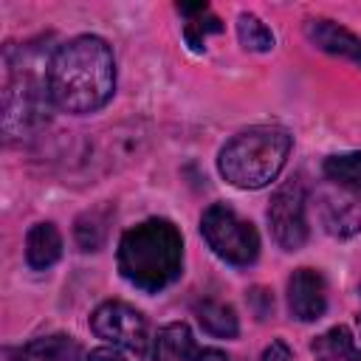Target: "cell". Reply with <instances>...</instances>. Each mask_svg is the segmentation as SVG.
I'll return each mask as SVG.
<instances>
[{"instance_id": "7c38bea8", "label": "cell", "mask_w": 361, "mask_h": 361, "mask_svg": "<svg viewBox=\"0 0 361 361\" xmlns=\"http://www.w3.org/2000/svg\"><path fill=\"white\" fill-rule=\"evenodd\" d=\"M197 347L186 322H169L155 333L152 361H195Z\"/></svg>"}, {"instance_id": "ac0fdd59", "label": "cell", "mask_w": 361, "mask_h": 361, "mask_svg": "<svg viewBox=\"0 0 361 361\" xmlns=\"http://www.w3.org/2000/svg\"><path fill=\"white\" fill-rule=\"evenodd\" d=\"M220 31H223L220 17H214L212 11H203V14L192 17V20H186V25H183V39H186L189 51L203 54V51H206V37L220 34Z\"/></svg>"}, {"instance_id": "7402d4cb", "label": "cell", "mask_w": 361, "mask_h": 361, "mask_svg": "<svg viewBox=\"0 0 361 361\" xmlns=\"http://www.w3.org/2000/svg\"><path fill=\"white\" fill-rule=\"evenodd\" d=\"M178 11L192 20V17L203 14V11H209V3H178Z\"/></svg>"}, {"instance_id": "3957f363", "label": "cell", "mask_w": 361, "mask_h": 361, "mask_svg": "<svg viewBox=\"0 0 361 361\" xmlns=\"http://www.w3.org/2000/svg\"><path fill=\"white\" fill-rule=\"evenodd\" d=\"M293 135L276 124H257L228 138L217 155L220 175L237 189H262L288 164Z\"/></svg>"}, {"instance_id": "9a60e30c", "label": "cell", "mask_w": 361, "mask_h": 361, "mask_svg": "<svg viewBox=\"0 0 361 361\" xmlns=\"http://www.w3.org/2000/svg\"><path fill=\"white\" fill-rule=\"evenodd\" d=\"M310 353L316 361H355V355H358L353 333L344 324H336V327L324 330L322 336H316L310 341Z\"/></svg>"}, {"instance_id": "603a6c76", "label": "cell", "mask_w": 361, "mask_h": 361, "mask_svg": "<svg viewBox=\"0 0 361 361\" xmlns=\"http://www.w3.org/2000/svg\"><path fill=\"white\" fill-rule=\"evenodd\" d=\"M195 361H228V355H226L223 350H214V347H209V350H200Z\"/></svg>"}, {"instance_id": "d4e9b609", "label": "cell", "mask_w": 361, "mask_h": 361, "mask_svg": "<svg viewBox=\"0 0 361 361\" xmlns=\"http://www.w3.org/2000/svg\"><path fill=\"white\" fill-rule=\"evenodd\" d=\"M358 330H361V316H358Z\"/></svg>"}, {"instance_id": "5b68a950", "label": "cell", "mask_w": 361, "mask_h": 361, "mask_svg": "<svg viewBox=\"0 0 361 361\" xmlns=\"http://www.w3.org/2000/svg\"><path fill=\"white\" fill-rule=\"evenodd\" d=\"M206 245L228 265L248 268L259 257V234L251 220L240 217L228 203H212L200 217Z\"/></svg>"}, {"instance_id": "44dd1931", "label": "cell", "mask_w": 361, "mask_h": 361, "mask_svg": "<svg viewBox=\"0 0 361 361\" xmlns=\"http://www.w3.org/2000/svg\"><path fill=\"white\" fill-rule=\"evenodd\" d=\"M87 361H127V358L118 353V347H96L87 353Z\"/></svg>"}, {"instance_id": "8992f818", "label": "cell", "mask_w": 361, "mask_h": 361, "mask_svg": "<svg viewBox=\"0 0 361 361\" xmlns=\"http://www.w3.org/2000/svg\"><path fill=\"white\" fill-rule=\"evenodd\" d=\"M268 228L282 251H296L307 243V189L302 175L285 180L268 203Z\"/></svg>"}, {"instance_id": "ffe728a7", "label": "cell", "mask_w": 361, "mask_h": 361, "mask_svg": "<svg viewBox=\"0 0 361 361\" xmlns=\"http://www.w3.org/2000/svg\"><path fill=\"white\" fill-rule=\"evenodd\" d=\"M259 361H293V353H290V347H288L282 338H274V341L262 350Z\"/></svg>"}, {"instance_id": "30bf717a", "label": "cell", "mask_w": 361, "mask_h": 361, "mask_svg": "<svg viewBox=\"0 0 361 361\" xmlns=\"http://www.w3.org/2000/svg\"><path fill=\"white\" fill-rule=\"evenodd\" d=\"M305 37L324 54L350 59L361 68V37H355L350 28L324 20V17H307L305 20Z\"/></svg>"}, {"instance_id": "2e32d148", "label": "cell", "mask_w": 361, "mask_h": 361, "mask_svg": "<svg viewBox=\"0 0 361 361\" xmlns=\"http://www.w3.org/2000/svg\"><path fill=\"white\" fill-rule=\"evenodd\" d=\"M322 175H324V180H330L341 189L361 192V152H338V155L324 158Z\"/></svg>"}, {"instance_id": "7a4b0ae2", "label": "cell", "mask_w": 361, "mask_h": 361, "mask_svg": "<svg viewBox=\"0 0 361 361\" xmlns=\"http://www.w3.org/2000/svg\"><path fill=\"white\" fill-rule=\"evenodd\" d=\"M116 265L121 276L144 293L169 288L183 271L180 228L166 217H149L127 228L118 240Z\"/></svg>"}, {"instance_id": "5bb4252c", "label": "cell", "mask_w": 361, "mask_h": 361, "mask_svg": "<svg viewBox=\"0 0 361 361\" xmlns=\"http://www.w3.org/2000/svg\"><path fill=\"white\" fill-rule=\"evenodd\" d=\"M195 316H197L200 327H203L209 336H217V338H234V336L240 333L237 313H234V307L226 305V302H217V299L195 302Z\"/></svg>"}, {"instance_id": "9c48e42d", "label": "cell", "mask_w": 361, "mask_h": 361, "mask_svg": "<svg viewBox=\"0 0 361 361\" xmlns=\"http://www.w3.org/2000/svg\"><path fill=\"white\" fill-rule=\"evenodd\" d=\"M288 307L299 322H316L327 310V282L316 268H296L288 279Z\"/></svg>"}, {"instance_id": "277c9868", "label": "cell", "mask_w": 361, "mask_h": 361, "mask_svg": "<svg viewBox=\"0 0 361 361\" xmlns=\"http://www.w3.org/2000/svg\"><path fill=\"white\" fill-rule=\"evenodd\" d=\"M3 65V133L6 138L34 135L48 121V110L54 107L48 93V71H39L42 62L34 56L31 48H23L17 54L14 45L6 48Z\"/></svg>"}, {"instance_id": "52a82bcc", "label": "cell", "mask_w": 361, "mask_h": 361, "mask_svg": "<svg viewBox=\"0 0 361 361\" xmlns=\"http://www.w3.org/2000/svg\"><path fill=\"white\" fill-rule=\"evenodd\" d=\"M90 330L104 338L107 344L144 355L149 347V327L141 310H135L127 302H102L93 313H90Z\"/></svg>"}, {"instance_id": "8fae6325", "label": "cell", "mask_w": 361, "mask_h": 361, "mask_svg": "<svg viewBox=\"0 0 361 361\" xmlns=\"http://www.w3.org/2000/svg\"><path fill=\"white\" fill-rule=\"evenodd\" d=\"M62 257V234L54 223H34L25 234V262L34 271H48Z\"/></svg>"}, {"instance_id": "d6986e66", "label": "cell", "mask_w": 361, "mask_h": 361, "mask_svg": "<svg viewBox=\"0 0 361 361\" xmlns=\"http://www.w3.org/2000/svg\"><path fill=\"white\" fill-rule=\"evenodd\" d=\"M107 226L99 217V212H87L76 220V243L82 245V251H99V245L104 243Z\"/></svg>"}, {"instance_id": "e0dca14e", "label": "cell", "mask_w": 361, "mask_h": 361, "mask_svg": "<svg viewBox=\"0 0 361 361\" xmlns=\"http://www.w3.org/2000/svg\"><path fill=\"white\" fill-rule=\"evenodd\" d=\"M237 37L243 42L245 51H254V54H268L274 48V34L271 28L251 11H240L237 17Z\"/></svg>"}, {"instance_id": "6da1fadb", "label": "cell", "mask_w": 361, "mask_h": 361, "mask_svg": "<svg viewBox=\"0 0 361 361\" xmlns=\"http://www.w3.org/2000/svg\"><path fill=\"white\" fill-rule=\"evenodd\" d=\"M116 90V56L107 39L79 34L48 59V93L54 107L85 116L102 110Z\"/></svg>"}, {"instance_id": "4fadbf2b", "label": "cell", "mask_w": 361, "mask_h": 361, "mask_svg": "<svg viewBox=\"0 0 361 361\" xmlns=\"http://www.w3.org/2000/svg\"><path fill=\"white\" fill-rule=\"evenodd\" d=\"M14 361H87L82 347L71 336H42L17 350Z\"/></svg>"}, {"instance_id": "cb8c5ba5", "label": "cell", "mask_w": 361, "mask_h": 361, "mask_svg": "<svg viewBox=\"0 0 361 361\" xmlns=\"http://www.w3.org/2000/svg\"><path fill=\"white\" fill-rule=\"evenodd\" d=\"M355 361H361V353H358V355H355Z\"/></svg>"}, {"instance_id": "ba28073f", "label": "cell", "mask_w": 361, "mask_h": 361, "mask_svg": "<svg viewBox=\"0 0 361 361\" xmlns=\"http://www.w3.org/2000/svg\"><path fill=\"white\" fill-rule=\"evenodd\" d=\"M316 206H319V220L330 237L347 240L358 234L361 228V192L341 189L336 183H324L316 192Z\"/></svg>"}]
</instances>
